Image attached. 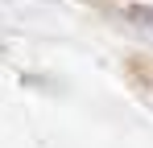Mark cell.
Here are the masks:
<instances>
[{
    "mask_svg": "<svg viewBox=\"0 0 153 148\" xmlns=\"http://www.w3.org/2000/svg\"><path fill=\"white\" fill-rule=\"evenodd\" d=\"M132 17H137L141 25H145V29H153V12L145 8V4H137V8H132Z\"/></svg>",
    "mask_w": 153,
    "mask_h": 148,
    "instance_id": "obj_1",
    "label": "cell"
}]
</instances>
